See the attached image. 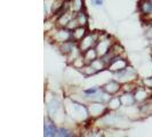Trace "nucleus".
Returning <instances> with one entry per match:
<instances>
[{"mask_svg": "<svg viewBox=\"0 0 152 137\" xmlns=\"http://www.w3.org/2000/svg\"><path fill=\"white\" fill-rule=\"evenodd\" d=\"M45 131H46V133H45L46 136H54V135L56 134V131H57V130L54 128V126H52V125H50V126L46 127Z\"/></svg>", "mask_w": 152, "mask_h": 137, "instance_id": "1", "label": "nucleus"}, {"mask_svg": "<svg viewBox=\"0 0 152 137\" xmlns=\"http://www.w3.org/2000/svg\"><path fill=\"white\" fill-rule=\"evenodd\" d=\"M93 1H94L96 5H102V4H103V1H102V0H93Z\"/></svg>", "mask_w": 152, "mask_h": 137, "instance_id": "3", "label": "nucleus"}, {"mask_svg": "<svg viewBox=\"0 0 152 137\" xmlns=\"http://www.w3.org/2000/svg\"><path fill=\"white\" fill-rule=\"evenodd\" d=\"M58 135L60 136H71V134H69L68 130H64V129H58Z\"/></svg>", "mask_w": 152, "mask_h": 137, "instance_id": "2", "label": "nucleus"}]
</instances>
